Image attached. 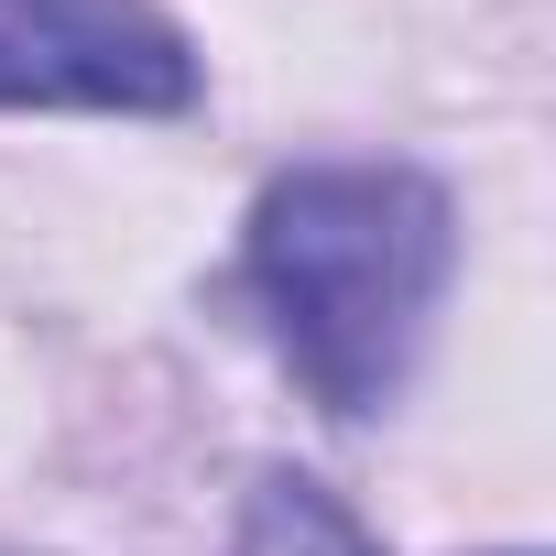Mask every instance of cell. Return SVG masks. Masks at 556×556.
<instances>
[{"label": "cell", "instance_id": "cell-1", "mask_svg": "<svg viewBox=\"0 0 556 556\" xmlns=\"http://www.w3.org/2000/svg\"><path fill=\"white\" fill-rule=\"evenodd\" d=\"M458 273V207L415 164H295L240 229V306L328 415L404 393Z\"/></svg>", "mask_w": 556, "mask_h": 556}, {"label": "cell", "instance_id": "cell-2", "mask_svg": "<svg viewBox=\"0 0 556 556\" xmlns=\"http://www.w3.org/2000/svg\"><path fill=\"white\" fill-rule=\"evenodd\" d=\"M197 45L153 0H0V110H186Z\"/></svg>", "mask_w": 556, "mask_h": 556}, {"label": "cell", "instance_id": "cell-3", "mask_svg": "<svg viewBox=\"0 0 556 556\" xmlns=\"http://www.w3.org/2000/svg\"><path fill=\"white\" fill-rule=\"evenodd\" d=\"M229 556H382V545L361 534V513H350L339 491L273 469V480L240 502V545H229Z\"/></svg>", "mask_w": 556, "mask_h": 556}]
</instances>
